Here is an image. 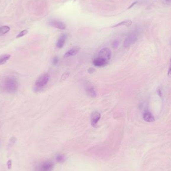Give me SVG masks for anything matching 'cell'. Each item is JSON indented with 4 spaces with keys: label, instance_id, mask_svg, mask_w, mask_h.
Instances as JSON below:
<instances>
[{
    "label": "cell",
    "instance_id": "1",
    "mask_svg": "<svg viewBox=\"0 0 171 171\" xmlns=\"http://www.w3.org/2000/svg\"><path fill=\"white\" fill-rule=\"evenodd\" d=\"M19 83L16 79L13 77L6 78L2 82V89L4 92L13 94L18 90Z\"/></svg>",
    "mask_w": 171,
    "mask_h": 171
},
{
    "label": "cell",
    "instance_id": "3",
    "mask_svg": "<svg viewBox=\"0 0 171 171\" xmlns=\"http://www.w3.org/2000/svg\"><path fill=\"white\" fill-rule=\"evenodd\" d=\"M111 57L112 52L110 49L108 48H104L99 52L97 57L109 62V60L111 58Z\"/></svg>",
    "mask_w": 171,
    "mask_h": 171
},
{
    "label": "cell",
    "instance_id": "18",
    "mask_svg": "<svg viewBox=\"0 0 171 171\" xmlns=\"http://www.w3.org/2000/svg\"><path fill=\"white\" fill-rule=\"evenodd\" d=\"M28 33V31L27 30H23V31L20 33L19 34H18L16 38H19L22 37H23V36L27 34Z\"/></svg>",
    "mask_w": 171,
    "mask_h": 171
},
{
    "label": "cell",
    "instance_id": "17",
    "mask_svg": "<svg viewBox=\"0 0 171 171\" xmlns=\"http://www.w3.org/2000/svg\"><path fill=\"white\" fill-rule=\"evenodd\" d=\"M70 76V73L69 72H65L62 75L61 79H60V82L65 81Z\"/></svg>",
    "mask_w": 171,
    "mask_h": 171
},
{
    "label": "cell",
    "instance_id": "4",
    "mask_svg": "<svg viewBox=\"0 0 171 171\" xmlns=\"http://www.w3.org/2000/svg\"><path fill=\"white\" fill-rule=\"evenodd\" d=\"M137 40V35L135 33H131L128 36L125 40L124 46L125 48L129 47L131 45L134 44Z\"/></svg>",
    "mask_w": 171,
    "mask_h": 171
},
{
    "label": "cell",
    "instance_id": "5",
    "mask_svg": "<svg viewBox=\"0 0 171 171\" xmlns=\"http://www.w3.org/2000/svg\"><path fill=\"white\" fill-rule=\"evenodd\" d=\"M101 118V114L99 112H93L91 115V123L93 127L97 126V124Z\"/></svg>",
    "mask_w": 171,
    "mask_h": 171
},
{
    "label": "cell",
    "instance_id": "24",
    "mask_svg": "<svg viewBox=\"0 0 171 171\" xmlns=\"http://www.w3.org/2000/svg\"><path fill=\"white\" fill-rule=\"evenodd\" d=\"M166 1H170V0H166Z\"/></svg>",
    "mask_w": 171,
    "mask_h": 171
},
{
    "label": "cell",
    "instance_id": "14",
    "mask_svg": "<svg viewBox=\"0 0 171 171\" xmlns=\"http://www.w3.org/2000/svg\"><path fill=\"white\" fill-rule=\"evenodd\" d=\"M132 24V22L131 20H126V21H123V22L118 23L115 26H113V27H117L121 26H125L129 27L131 26Z\"/></svg>",
    "mask_w": 171,
    "mask_h": 171
},
{
    "label": "cell",
    "instance_id": "11",
    "mask_svg": "<svg viewBox=\"0 0 171 171\" xmlns=\"http://www.w3.org/2000/svg\"><path fill=\"white\" fill-rule=\"evenodd\" d=\"M86 93L89 97H92V98H96L97 97V94L94 88L92 86H88L86 88Z\"/></svg>",
    "mask_w": 171,
    "mask_h": 171
},
{
    "label": "cell",
    "instance_id": "19",
    "mask_svg": "<svg viewBox=\"0 0 171 171\" xmlns=\"http://www.w3.org/2000/svg\"><path fill=\"white\" fill-rule=\"evenodd\" d=\"M119 44V43L118 42V41L115 40L114 41L112 42V47H113V48H117V47H118Z\"/></svg>",
    "mask_w": 171,
    "mask_h": 171
},
{
    "label": "cell",
    "instance_id": "20",
    "mask_svg": "<svg viewBox=\"0 0 171 171\" xmlns=\"http://www.w3.org/2000/svg\"><path fill=\"white\" fill-rule=\"evenodd\" d=\"M58 58L57 57H55L53 59L52 63H53V64L54 65H56L58 63Z\"/></svg>",
    "mask_w": 171,
    "mask_h": 171
},
{
    "label": "cell",
    "instance_id": "9",
    "mask_svg": "<svg viewBox=\"0 0 171 171\" xmlns=\"http://www.w3.org/2000/svg\"><path fill=\"white\" fill-rule=\"evenodd\" d=\"M108 62L105 61L104 60H102L100 58H99L98 57L95 58L93 61V65L95 66L98 67L105 66L106 65L108 64Z\"/></svg>",
    "mask_w": 171,
    "mask_h": 171
},
{
    "label": "cell",
    "instance_id": "10",
    "mask_svg": "<svg viewBox=\"0 0 171 171\" xmlns=\"http://www.w3.org/2000/svg\"><path fill=\"white\" fill-rule=\"evenodd\" d=\"M67 35L65 34H63L60 36V38H59L58 40L57 41L56 43L57 47L59 48H63V46H64L65 44V42L66 41Z\"/></svg>",
    "mask_w": 171,
    "mask_h": 171
},
{
    "label": "cell",
    "instance_id": "13",
    "mask_svg": "<svg viewBox=\"0 0 171 171\" xmlns=\"http://www.w3.org/2000/svg\"><path fill=\"white\" fill-rule=\"evenodd\" d=\"M10 58L11 55L9 54H5L0 56V65H4L6 64L10 59Z\"/></svg>",
    "mask_w": 171,
    "mask_h": 171
},
{
    "label": "cell",
    "instance_id": "8",
    "mask_svg": "<svg viewBox=\"0 0 171 171\" xmlns=\"http://www.w3.org/2000/svg\"><path fill=\"white\" fill-rule=\"evenodd\" d=\"M80 48L78 47H73V48L71 49L68 52H66L64 56V58H69L70 57L76 55L79 52Z\"/></svg>",
    "mask_w": 171,
    "mask_h": 171
},
{
    "label": "cell",
    "instance_id": "15",
    "mask_svg": "<svg viewBox=\"0 0 171 171\" xmlns=\"http://www.w3.org/2000/svg\"><path fill=\"white\" fill-rule=\"evenodd\" d=\"M10 28L8 26H2L0 27V36L4 35L10 31Z\"/></svg>",
    "mask_w": 171,
    "mask_h": 171
},
{
    "label": "cell",
    "instance_id": "16",
    "mask_svg": "<svg viewBox=\"0 0 171 171\" xmlns=\"http://www.w3.org/2000/svg\"><path fill=\"white\" fill-rule=\"evenodd\" d=\"M56 159L58 162H61V163H62V162L65 161V160H66L65 157L64 156H63V155H61V154L57 155L56 156Z\"/></svg>",
    "mask_w": 171,
    "mask_h": 171
},
{
    "label": "cell",
    "instance_id": "7",
    "mask_svg": "<svg viewBox=\"0 0 171 171\" xmlns=\"http://www.w3.org/2000/svg\"><path fill=\"white\" fill-rule=\"evenodd\" d=\"M50 25L53 27L60 30H65L66 26L64 23L58 20H52L50 22Z\"/></svg>",
    "mask_w": 171,
    "mask_h": 171
},
{
    "label": "cell",
    "instance_id": "23",
    "mask_svg": "<svg viewBox=\"0 0 171 171\" xmlns=\"http://www.w3.org/2000/svg\"><path fill=\"white\" fill-rule=\"evenodd\" d=\"M168 76L170 78H171V68H170L169 72H168Z\"/></svg>",
    "mask_w": 171,
    "mask_h": 171
},
{
    "label": "cell",
    "instance_id": "12",
    "mask_svg": "<svg viewBox=\"0 0 171 171\" xmlns=\"http://www.w3.org/2000/svg\"><path fill=\"white\" fill-rule=\"evenodd\" d=\"M144 120L147 122H153L155 121V119L151 113L149 112H146L143 115Z\"/></svg>",
    "mask_w": 171,
    "mask_h": 171
},
{
    "label": "cell",
    "instance_id": "6",
    "mask_svg": "<svg viewBox=\"0 0 171 171\" xmlns=\"http://www.w3.org/2000/svg\"><path fill=\"white\" fill-rule=\"evenodd\" d=\"M54 163L50 161H47L42 163L40 166V171H50L53 168Z\"/></svg>",
    "mask_w": 171,
    "mask_h": 171
},
{
    "label": "cell",
    "instance_id": "21",
    "mask_svg": "<svg viewBox=\"0 0 171 171\" xmlns=\"http://www.w3.org/2000/svg\"><path fill=\"white\" fill-rule=\"evenodd\" d=\"M7 166H8V168L9 169H10L12 167V161L11 160H9L8 162H7Z\"/></svg>",
    "mask_w": 171,
    "mask_h": 171
},
{
    "label": "cell",
    "instance_id": "22",
    "mask_svg": "<svg viewBox=\"0 0 171 171\" xmlns=\"http://www.w3.org/2000/svg\"><path fill=\"white\" fill-rule=\"evenodd\" d=\"M94 71H95V69H94V68H90L88 69V72L90 74H92L94 72Z\"/></svg>",
    "mask_w": 171,
    "mask_h": 171
},
{
    "label": "cell",
    "instance_id": "2",
    "mask_svg": "<svg viewBox=\"0 0 171 171\" xmlns=\"http://www.w3.org/2000/svg\"><path fill=\"white\" fill-rule=\"evenodd\" d=\"M50 75L48 73L41 75L36 81L35 84V90L39 91L43 89L48 83Z\"/></svg>",
    "mask_w": 171,
    "mask_h": 171
}]
</instances>
